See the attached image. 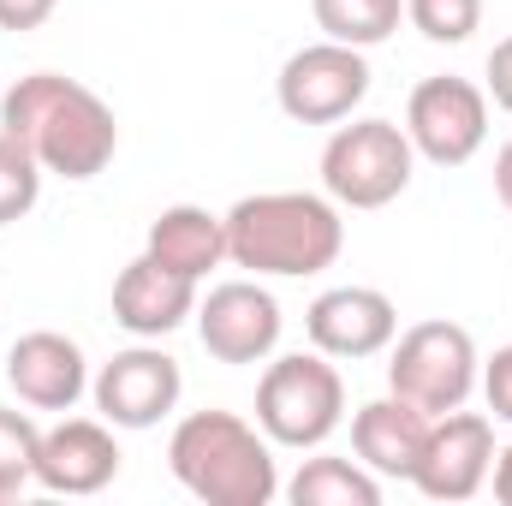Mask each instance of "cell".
<instances>
[{"mask_svg":"<svg viewBox=\"0 0 512 506\" xmlns=\"http://www.w3.org/2000/svg\"><path fill=\"white\" fill-rule=\"evenodd\" d=\"M0 131L18 137L42 173H60L72 185L108 173L114 149H120V120L114 108L78 84V78H60V72H30L18 78L6 96H0Z\"/></svg>","mask_w":512,"mask_h":506,"instance_id":"1","label":"cell"},{"mask_svg":"<svg viewBox=\"0 0 512 506\" xmlns=\"http://www.w3.org/2000/svg\"><path fill=\"white\" fill-rule=\"evenodd\" d=\"M346 251L340 203L322 191H256L227 209V262L256 280H304L334 268Z\"/></svg>","mask_w":512,"mask_h":506,"instance_id":"2","label":"cell"},{"mask_svg":"<svg viewBox=\"0 0 512 506\" xmlns=\"http://www.w3.org/2000/svg\"><path fill=\"white\" fill-rule=\"evenodd\" d=\"M167 471L203 506H268L280 495L274 441L239 411H191L167 435Z\"/></svg>","mask_w":512,"mask_h":506,"instance_id":"3","label":"cell"},{"mask_svg":"<svg viewBox=\"0 0 512 506\" xmlns=\"http://www.w3.org/2000/svg\"><path fill=\"white\" fill-rule=\"evenodd\" d=\"M340 423H346V381L328 352L310 346V352L268 358V370L256 381V429L274 447L316 453Z\"/></svg>","mask_w":512,"mask_h":506,"instance_id":"4","label":"cell"},{"mask_svg":"<svg viewBox=\"0 0 512 506\" xmlns=\"http://www.w3.org/2000/svg\"><path fill=\"white\" fill-rule=\"evenodd\" d=\"M477 376H483V358H477L471 328H459L447 316H429V322H411L405 334H393L387 393L423 405L429 417L459 411L477 393Z\"/></svg>","mask_w":512,"mask_h":506,"instance_id":"5","label":"cell"},{"mask_svg":"<svg viewBox=\"0 0 512 506\" xmlns=\"http://www.w3.org/2000/svg\"><path fill=\"white\" fill-rule=\"evenodd\" d=\"M411 173L417 149L393 120H352L322 143V191L340 209H387L393 197H405Z\"/></svg>","mask_w":512,"mask_h":506,"instance_id":"6","label":"cell"},{"mask_svg":"<svg viewBox=\"0 0 512 506\" xmlns=\"http://www.w3.org/2000/svg\"><path fill=\"white\" fill-rule=\"evenodd\" d=\"M274 96H280V114L298 120V126H340L370 96V60H364V48H346V42L322 36V42L286 54L280 78H274Z\"/></svg>","mask_w":512,"mask_h":506,"instance_id":"7","label":"cell"},{"mask_svg":"<svg viewBox=\"0 0 512 506\" xmlns=\"http://www.w3.org/2000/svg\"><path fill=\"white\" fill-rule=\"evenodd\" d=\"M405 137L435 167H465L489 143V90L471 78H423L405 102Z\"/></svg>","mask_w":512,"mask_h":506,"instance_id":"8","label":"cell"},{"mask_svg":"<svg viewBox=\"0 0 512 506\" xmlns=\"http://www.w3.org/2000/svg\"><path fill=\"white\" fill-rule=\"evenodd\" d=\"M489 471H495V417L489 411H441L429 423V441L417 453V471H411V489L423 501H471L489 489Z\"/></svg>","mask_w":512,"mask_h":506,"instance_id":"9","label":"cell"},{"mask_svg":"<svg viewBox=\"0 0 512 506\" xmlns=\"http://www.w3.org/2000/svg\"><path fill=\"white\" fill-rule=\"evenodd\" d=\"M197 340L215 364H268L280 346V298L262 280H221L209 298H197Z\"/></svg>","mask_w":512,"mask_h":506,"instance_id":"10","label":"cell"},{"mask_svg":"<svg viewBox=\"0 0 512 506\" xmlns=\"http://www.w3.org/2000/svg\"><path fill=\"white\" fill-rule=\"evenodd\" d=\"M179 393H185L179 358H167V352L149 346V340L114 352V358L90 376V399H96V411H102L114 429H155L161 417L179 411Z\"/></svg>","mask_w":512,"mask_h":506,"instance_id":"11","label":"cell"},{"mask_svg":"<svg viewBox=\"0 0 512 506\" xmlns=\"http://www.w3.org/2000/svg\"><path fill=\"white\" fill-rule=\"evenodd\" d=\"M120 477V441H114V423L108 417H66L54 429H42V447H36V483L48 495H102L108 483Z\"/></svg>","mask_w":512,"mask_h":506,"instance_id":"12","label":"cell"},{"mask_svg":"<svg viewBox=\"0 0 512 506\" xmlns=\"http://www.w3.org/2000/svg\"><path fill=\"white\" fill-rule=\"evenodd\" d=\"M304 334L328 358H382L399 334V310L382 286H328L304 310Z\"/></svg>","mask_w":512,"mask_h":506,"instance_id":"13","label":"cell"},{"mask_svg":"<svg viewBox=\"0 0 512 506\" xmlns=\"http://www.w3.org/2000/svg\"><path fill=\"white\" fill-rule=\"evenodd\" d=\"M6 387L30 411H72L90 393V358L72 334H54V328L18 334L6 352Z\"/></svg>","mask_w":512,"mask_h":506,"instance_id":"14","label":"cell"},{"mask_svg":"<svg viewBox=\"0 0 512 506\" xmlns=\"http://www.w3.org/2000/svg\"><path fill=\"white\" fill-rule=\"evenodd\" d=\"M197 316V280L161 268L155 256H131L114 280V322L131 340H167L173 328H185Z\"/></svg>","mask_w":512,"mask_h":506,"instance_id":"15","label":"cell"},{"mask_svg":"<svg viewBox=\"0 0 512 506\" xmlns=\"http://www.w3.org/2000/svg\"><path fill=\"white\" fill-rule=\"evenodd\" d=\"M429 423H435V417H429L423 405L399 399V393L364 399V405L352 411V453H358L376 477L411 483L417 453H423V441H429Z\"/></svg>","mask_w":512,"mask_h":506,"instance_id":"16","label":"cell"},{"mask_svg":"<svg viewBox=\"0 0 512 506\" xmlns=\"http://www.w3.org/2000/svg\"><path fill=\"white\" fill-rule=\"evenodd\" d=\"M143 251L161 268H173V274L203 286L227 262V215H209L203 203H173V209H161L149 221V245Z\"/></svg>","mask_w":512,"mask_h":506,"instance_id":"17","label":"cell"},{"mask_svg":"<svg viewBox=\"0 0 512 506\" xmlns=\"http://www.w3.org/2000/svg\"><path fill=\"white\" fill-rule=\"evenodd\" d=\"M280 489L292 506H382V477L364 459H334V453L304 459L298 477Z\"/></svg>","mask_w":512,"mask_h":506,"instance_id":"18","label":"cell"},{"mask_svg":"<svg viewBox=\"0 0 512 506\" xmlns=\"http://www.w3.org/2000/svg\"><path fill=\"white\" fill-rule=\"evenodd\" d=\"M316 12V30L328 42H346V48H376L399 30L405 18V0H310Z\"/></svg>","mask_w":512,"mask_h":506,"instance_id":"19","label":"cell"},{"mask_svg":"<svg viewBox=\"0 0 512 506\" xmlns=\"http://www.w3.org/2000/svg\"><path fill=\"white\" fill-rule=\"evenodd\" d=\"M36 447H42V429L24 411L0 405V501H18L36 483Z\"/></svg>","mask_w":512,"mask_h":506,"instance_id":"20","label":"cell"},{"mask_svg":"<svg viewBox=\"0 0 512 506\" xmlns=\"http://www.w3.org/2000/svg\"><path fill=\"white\" fill-rule=\"evenodd\" d=\"M36 197H42V161L18 137L0 131V227L24 221L36 209Z\"/></svg>","mask_w":512,"mask_h":506,"instance_id":"21","label":"cell"},{"mask_svg":"<svg viewBox=\"0 0 512 506\" xmlns=\"http://www.w3.org/2000/svg\"><path fill=\"white\" fill-rule=\"evenodd\" d=\"M405 18H411L417 36H429V42H441V48H459V42L477 36L483 0H405Z\"/></svg>","mask_w":512,"mask_h":506,"instance_id":"22","label":"cell"},{"mask_svg":"<svg viewBox=\"0 0 512 506\" xmlns=\"http://www.w3.org/2000/svg\"><path fill=\"white\" fill-rule=\"evenodd\" d=\"M483 399H489V417L495 423H512V346H495V358H483Z\"/></svg>","mask_w":512,"mask_h":506,"instance_id":"23","label":"cell"},{"mask_svg":"<svg viewBox=\"0 0 512 506\" xmlns=\"http://www.w3.org/2000/svg\"><path fill=\"white\" fill-rule=\"evenodd\" d=\"M483 90H489V102L512 114V36H501L495 48H489V66H483Z\"/></svg>","mask_w":512,"mask_h":506,"instance_id":"24","label":"cell"},{"mask_svg":"<svg viewBox=\"0 0 512 506\" xmlns=\"http://www.w3.org/2000/svg\"><path fill=\"white\" fill-rule=\"evenodd\" d=\"M54 6L60 0H0V30H36V24H48L54 18Z\"/></svg>","mask_w":512,"mask_h":506,"instance_id":"25","label":"cell"},{"mask_svg":"<svg viewBox=\"0 0 512 506\" xmlns=\"http://www.w3.org/2000/svg\"><path fill=\"white\" fill-rule=\"evenodd\" d=\"M489 483H495V501L512 506V447L495 453V471H489Z\"/></svg>","mask_w":512,"mask_h":506,"instance_id":"26","label":"cell"},{"mask_svg":"<svg viewBox=\"0 0 512 506\" xmlns=\"http://www.w3.org/2000/svg\"><path fill=\"white\" fill-rule=\"evenodd\" d=\"M495 197L512 209V137L501 143V155H495Z\"/></svg>","mask_w":512,"mask_h":506,"instance_id":"27","label":"cell"}]
</instances>
